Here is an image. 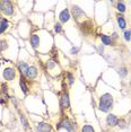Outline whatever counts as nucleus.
Segmentation results:
<instances>
[{"instance_id":"obj_1","label":"nucleus","mask_w":131,"mask_h":132,"mask_svg":"<svg viewBox=\"0 0 131 132\" xmlns=\"http://www.w3.org/2000/svg\"><path fill=\"white\" fill-rule=\"evenodd\" d=\"M113 103H114V98L111 93H104L98 98V110L103 113H109L113 109Z\"/></svg>"},{"instance_id":"obj_2","label":"nucleus","mask_w":131,"mask_h":132,"mask_svg":"<svg viewBox=\"0 0 131 132\" xmlns=\"http://www.w3.org/2000/svg\"><path fill=\"white\" fill-rule=\"evenodd\" d=\"M1 78L5 81L9 82V81H14L17 77V69L11 64L5 65L4 68H1Z\"/></svg>"},{"instance_id":"obj_3","label":"nucleus","mask_w":131,"mask_h":132,"mask_svg":"<svg viewBox=\"0 0 131 132\" xmlns=\"http://www.w3.org/2000/svg\"><path fill=\"white\" fill-rule=\"evenodd\" d=\"M0 11H1V15H4V16L13 17L15 15L14 2L8 1V0H2V1H0Z\"/></svg>"},{"instance_id":"obj_4","label":"nucleus","mask_w":131,"mask_h":132,"mask_svg":"<svg viewBox=\"0 0 131 132\" xmlns=\"http://www.w3.org/2000/svg\"><path fill=\"white\" fill-rule=\"evenodd\" d=\"M71 17L78 24L83 23L84 20L87 19V16H86V13L84 11V9L80 8L79 6H77V5H73L72 7H71Z\"/></svg>"},{"instance_id":"obj_5","label":"nucleus","mask_w":131,"mask_h":132,"mask_svg":"<svg viewBox=\"0 0 131 132\" xmlns=\"http://www.w3.org/2000/svg\"><path fill=\"white\" fill-rule=\"evenodd\" d=\"M45 68H46V70L49 71V73H51L52 76H58L61 71L58 61L53 58H50L45 61Z\"/></svg>"},{"instance_id":"obj_6","label":"nucleus","mask_w":131,"mask_h":132,"mask_svg":"<svg viewBox=\"0 0 131 132\" xmlns=\"http://www.w3.org/2000/svg\"><path fill=\"white\" fill-rule=\"evenodd\" d=\"M79 28L81 33L85 36H89V35L94 34V24L92 19H86L83 23L79 24Z\"/></svg>"},{"instance_id":"obj_7","label":"nucleus","mask_w":131,"mask_h":132,"mask_svg":"<svg viewBox=\"0 0 131 132\" xmlns=\"http://www.w3.org/2000/svg\"><path fill=\"white\" fill-rule=\"evenodd\" d=\"M56 129H64L68 132H76V125L68 118L61 119L60 121L56 123Z\"/></svg>"},{"instance_id":"obj_8","label":"nucleus","mask_w":131,"mask_h":132,"mask_svg":"<svg viewBox=\"0 0 131 132\" xmlns=\"http://www.w3.org/2000/svg\"><path fill=\"white\" fill-rule=\"evenodd\" d=\"M58 95L60 96V98H59V106H60V109L62 111L70 110V98H69V94H68V92L63 90L61 94L59 93Z\"/></svg>"},{"instance_id":"obj_9","label":"nucleus","mask_w":131,"mask_h":132,"mask_svg":"<svg viewBox=\"0 0 131 132\" xmlns=\"http://www.w3.org/2000/svg\"><path fill=\"white\" fill-rule=\"evenodd\" d=\"M22 76L25 77L28 81H29V80H35L37 78V76H38V69H37L36 65L31 64L27 68V70L25 71V73L22 75Z\"/></svg>"},{"instance_id":"obj_10","label":"nucleus","mask_w":131,"mask_h":132,"mask_svg":"<svg viewBox=\"0 0 131 132\" xmlns=\"http://www.w3.org/2000/svg\"><path fill=\"white\" fill-rule=\"evenodd\" d=\"M71 18V13L68 8H63L60 13L58 14V19H59V23H61L62 25L63 24H67L69 23V20Z\"/></svg>"},{"instance_id":"obj_11","label":"nucleus","mask_w":131,"mask_h":132,"mask_svg":"<svg viewBox=\"0 0 131 132\" xmlns=\"http://www.w3.org/2000/svg\"><path fill=\"white\" fill-rule=\"evenodd\" d=\"M29 43H31V46L33 49L38 51V49H40V35H38V32H35L31 34V36H29Z\"/></svg>"},{"instance_id":"obj_12","label":"nucleus","mask_w":131,"mask_h":132,"mask_svg":"<svg viewBox=\"0 0 131 132\" xmlns=\"http://www.w3.org/2000/svg\"><path fill=\"white\" fill-rule=\"evenodd\" d=\"M105 121H106V125L110 128H114V127H117L118 125V123L119 121H120V119L118 118L115 114H113V113H109L108 114V116H106V119H105Z\"/></svg>"},{"instance_id":"obj_13","label":"nucleus","mask_w":131,"mask_h":132,"mask_svg":"<svg viewBox=\"0 0 131 132\" xmlns=\"http://www.w3.org/2000/svg\"><path fill=\"white\" fill-rule=\"evenodd\" d=\"M19 87L20 89H22L23 94L24 95H27L29 93V86H28V80L26 79L24 76H22V75H19Z\"/></svg>"},{"instance_id":"obj_14","label":"nucleus","mask_w":131,"mask_h":132,"mask_svg":"<svg viewBox=\"0 0 131 132\" xmlns=\"http://www.w3.org/2000/svg\"><path fill=\"white\" fill-rule=\"evenodd\" d=\"M18 29H19V35H22L23 37H26L31 33V25L27 22H23L22 24H19Z\"/></svg>"},{"instance_id":"obj_15","label":"nucleus","mask_w":131,"mask_h":132,"mask_svg":"<svg viewBox=\"0 0 131 132\" xmlns=\"http://www.w3.org/2000/svg\"><path fill=\"white\" fill-rule=\"evenodd\" d=\"M98 37H100V41H101V43L103 44V45H105V46H111V45H114L115 44V42L114 40L111 37V36H109V35H106V34H98Z\"/></svg>"},{"instance_id":"obj_16","label":"nucleus","mask_w":131,"mask_h":132,"mask_svg":"<svg viewBox=\"0 0 131 132\" xmlns=\"http://www.w3.org/2000/svg\"><path fill=\"white\" fill-rule=\"evenodd\" d=\"M10 27V22L6 17H0V35L5 34L8 31V28Z\"/></svg>"},{"instance_id":"obj_17","label":"nucleus","mask_w":131,"mask_h":132,"mask_svg":"<svg viewBox=\"0 0 131 132\" xmlns=\"http://www.w3.org/2000/svg\"><path fill=\"white\" fill-rule=\"evenodd\" d=\"M36 132H52V125L45 122H40L36 124Z\"/></svg>"},{"instance_id":"obj_18","label":"nucleus","mask_w":131,"mask_h":132,"mask_svg":"<svg viewBox=\"0 0 131 132\" xmlns=\"http://www.w3.org/2000/svg\"><path fill=\"white\" fill-rule=\"evenodd\" d=\"M117 24H118V27L120 29H123V31H126L127 29V20L124 18L123 15L121 14H117Z\"/></svg>"},{"instance_id":"obj_19","label":"nucleus","mask_w":131,"mask_h":132,"mask_svg":"<svg viewBox=\"0 0 131 132\" xmlns=\"http://www.w3.org/2000/svg\"><path fill=\"white\" fill-rule=\"evenodd\" d=\"M115 8H117V10H118V14H121V15L127 11V6L123 1H118L117 4H115Z\"/></svg>"},{"instance_id":"obj_20","label":"nucleus","mask_w":131,"mask_h":132,"mask_svg":"<svg viewBox=\"0 0 131 132\" xmlns=\"http://www.w3.org/2000/svg\"><path fill=\"white\" fill-rule=\"evenodd\" d=\"M53 32H54L55 34H60V33L63 32V26H62V24L59 22H55V24L53 25Z\"/></svg>"},{"instance_id":"obj_21","label":"nucleus","mask_w":131,"mask_h":132,"mask_svg":"<svg viewBox=\"0 0 131 132\" xmlns=\"http://www.w3.org/2000/svg\"><path fill=\"white\" fill-rule=\"evenodd\" d=\"M19 120H20V123H22L23 127L25 128V129H27V128L29 127L28 121H27V119H26V116L24 115L23 113H20V112H19Z\"/></svg>"},{"instance_id":"obj_22","label":"nucleus","mask_w":131,"mask_h":132,"mask_svg":"<svg viewBox=\"0 0 131 132\" xmlns=\"http://www.w3.org/2000/svg\"><path fill=\"white\" fill-rule=\"evenodd\" d=\"M80 132H96L93 125L91 124H84L80 129Z\"/></svg>"},{"instance_id":"obj_23","label":"nucleus","mask_w":131,"mask_h":132,"mask_svg":"<svg viewBox=\"0 0 131 132\" xmlns=\"http://www.w3.org/2000/svg\"><path fill=\"white\" fill-rule=\"evenodd\" d=\"M119 75H120L121 78H126L128 76V69H127V67L122 65V67L119 68Z\"/></svg>"},{"instance_id":"obj_24","label":"nucleus","mask_w":131,"mask_h":132,"mask_svg":"<svg viewBox=\"0 0 131 132\" xmlns=\"http://www.w3.org/2000/svg\"><path fill=\"white\" fill-rule=\"evenodd\" d=\"M67 80H68V84H69V86H72L73 84H75V76H73L71 72H67Z\"/></svg>"},{"instance_id":"obj_25","label":"nucleus","mask_w":131,"mask_h":132,"mask_svg":"<svg viewBox=\"0 0 131 132\" xmlns=\"http://www.w3.org/2000/svg\"><path fill=\"white\" fill-rule=\"evenodd\" d=\"M123 38L126 42H129L131 41V29H126V31L123 32Z\"/></svg>"},{"instance_id":"obj_26","label":"nucleus","mask_w":131,"mask_h":132,"mask_svg":"<svg viewBox=\"0 0 131 132\" xmlns=\"http://www.w3.org/2000/svg\"><path fill=\"white\" fill-rule=\"evenodd\" d=\"M79 51H80V46H71V49H70V54H78L79 53Z\"/></svg>"},{"instance_id":"obj_27","label":"nucleus","mask_w":131,"mask_h":132,"mask_svg":"<svg viewBox=\"0 0 131 132\" xmlns=\"http://www.w3.org/2000/svg\"><path fill=\"white\" fill-rule=\"evenodd\" d=\"M10 101H11V103L14 104L15 109H18V101H17V98L15 97V96H10Z\"/></svg>"},{"instance_id":"obj_28","label":"nucleus","mask_w":131,"mask_h":132,"mask_svg":"<svg viewBox=\"0 0 131 132\" xmlns=\"http://www.w3.org/2000/svg\"><path fill=\"white\" fill-rule=\"evenodd\" d=\"M126 124H127L126 121L120 119V121H119V123H118V127H120V128H126Z\"/></svg>"},{"instance_id":"obj_29","label":"nucleus","mask_w":131,"mask_h":132,"mask_svg":"<svg viewBox=\"0 0 131 132\" xmlns=\"http://www.w3.org/2000/svg\"><path fill=\"white\" fill-rule=\"evenodd\" d=\"M97 50H98V53H101V54H103L104 47H103V45H102V44H101V45H98V46H97Z\"/></svg>"},{"instance_id":"obj_30","label":"nucleus","mask_w":131,"mask_h":132,"mask_svg":"<svg viewBox=\"0 0 131 132\" xmlns=\"http://www.w3.org/2000/svg\"><path fill=\"white\" fill-rule=\"evenodd\" d=\"M2 115V107H1V105H0V116Z\"/></svg>"}]
</instances>
